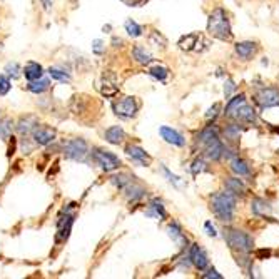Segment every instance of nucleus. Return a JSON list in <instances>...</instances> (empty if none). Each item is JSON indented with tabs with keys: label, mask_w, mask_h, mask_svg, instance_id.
I'll use <instances>...</instances> for the list:
<instances>
[{
	"label": "nucleus",
	"mask_w": 279,
	"mask_h": 279,
	"mask_svg": "<svg viewBox=\"0 0 279 279\" xmlns=\"http://www.w3.org/2000/svg\"><path fill=\"white\" fill-rule=\"evenodd\" d=\"M211 209L219 221L222 222L232 221L234 209H236V194L227 189L224 193L214 194L211 199Z\"/></svg>",
	"instance_id": "obj_1"
},
{
	"label": "nucleus",
	"mask_w": 279,
	"mask_h": 279,
	"mask_svg": "<svg viewBox=\"0 0 279 279\" xmlns=\"http://www.w3.org/2000/svg\"><path fill=\"white\" fill-rule=\"evenodd\" d=\"M207 30L212 37L219 40H231L232 39V32H231V24L226 12L222 9H216L214 12L209 15L207 20Z\"/></svg>",
	"instance_id": "obj_2"
},
{
	"label": "nucleus",
	"mask_w": 279,
	"mask_h": 279,
	"mask_svg": "<svg viewBox=\"0 0 279 279\" xmlns=\"http://www.w3.org/2000/svg\"><path fill=\"white\" fill-rule=\"evenodd\" d=\"M226 241H227L229 248L234 251H239V253H244V254L251 253L254 248L253 238L243 231H238V229H229V231H226Z\"/></svg>",
	"instance_id": "obj_3"
},
{
	"label": "nucleus",
	"mask_w": 279,
	"mask_h": 279,
	"mask_svg": "<svg viewBox=\"0 0 279 279\" xmlns=\"http://www.w3.org/2000/svg\"><path fill=\"white\" fill-rule=\"evenodd\" d=\"M92 159H94L97 166L106 172H112L120 167L119 157L116 154H112V152L104 151V149H92Z\"/></svg>",
	"instance_id": "obj_4"
},
{
	"label": "nucleus",
	"mask_w": 279,
	"mask_h": 279,
	"mask_svg": "<svg viewBox=\"0 0 279 279\" xmlns=\"http://www.w3.org/2000/svg\"><path fill=\"white\" fill-rule=\"evenodd\" d=\"M64 154L67 159L72 161H84L87 152H89V146L84 139H70L64 144Z\"/></svg>",
	"instance_id": "obj_5"
},
{
	"label": "nucleus",
	"mask_w": 279,
	"mask_h": 279,
	"mask_svg": "<svg viewBox=\"0 0 279 279\" xmlns=\"http://www.w3.org/2000/svg\"><path fill=\"white\" fill-rule=\"evenodd\" d=\"M112 107H114L116 116H119L120 119H132V117H135V114H137L139 104H137V101H135V97L127 96V97L119 99L117 102H114Z\"/></svg>",
	"instance_id": "obj_6"
},
{
	"label": "nucleus",
	"mask_w": 279,
	"mask_h": 279,
	"mask_svg": "<svg viewBox=\"0 0 279 279\" xmlns=\"http://www.w3.org/2000/svg\"><path fill=\"white\" fill-rule=\"evenodd\" d=\"M75 204H70L69 209H64V214L65 216H60L59 219V224H57V241H67L69 236H70V229H72V224H74V217L75 214L74 212H70Z\"/></svg>",
	"instance_id": "obj_7"
},
{
	"label": "nucleus",
	"mask_w": 279,
	"mask_h": 279,
	"mask_svg": "<svg viewBox=\"0 0 279 279\" xmlns=\"http://www.w3.org/2000/svg\"><path fill=\"white\" fill-rule=\"evenodd\" d=\"M56 129L54 127H47V125H37L35 130L32 132V139L37 146L45 147L49 144H52L56 141Z\"/></svg>",
	"instance_id": "obj_8"
},
{
	"label": "nucleus",
	"mask_w": 279,
	"mask_h": 279,
	"mask_svg": "<svg viewBox=\"0 0 279 279\" xmlns=\"http://www.w3.org/2000/svg\"><path fill=\"white\" fill-rule=\"evenodd\" d=\"M179 47L182 51H196V52H202L207 47V42L204 40V37L199 34H189L180 39Z\"/></svg>",
	"instance_id": "obj_9"
},
{
	"label": "nucleus",
	"mask_w": 279,
	"mask_h": 279,
	"mask_svg": "<svg viewBox=\"0 0 279 279\" xmlns=\"http://www.w3.org/2000/svg\"><path fill=\"white\" fill-rule=\"evenodd\" d=\"M256 101H258L259 106L264 109L267 107H276L279 104V90L274 87H267V89H261L258 94H256Z\"/></svg>",
	"instance_id": "obj_10"
},
{
	"label": "nucleus",
	"mask_w": 279,
	"mask_h": 279,
	"mask_svg": "<svg viewBox=\"0 0 279 279\" xmlns=\"http://www.w3.org/2000/svg\"><path fill=\"white\" fill-rule=\"evenodd\" d=\"M39 125V117L35 116H24L19 119L17 125H15V129H17V132L24 137V135H32V132L35 130V127Z\"/></svg>",
	"instance_id": "obj_11"
},
{
	"label": "nucleus",
	"mask_w": 279,
	"mask_h": 279,
	"mask_svg": "<svg viewBox=\"0 0 279 279\" xmlns=\"http://www.w3.org/2000/svg\"><path fill=\"white\" fill-rule=\"evenodd\" d=\"M189 259L191 262L198 267L199 271H204L207 266H209V259H207L206 253L202 251L198 244H193L191 246V253H189Z\"/></svg>",
	"instance_id": "obj_12"
},
{
	"label": "nucleus",
	"mask_w": 279,
	"mask_h": 279,
	"mask_svg": "<svg viewBox=\"0 0 279 279\" xmlns=\"http://www.w3.org/2000/svg\"><path fill=\"white\" fill-rule=\"evenodd\" d=\"M99 90L102 96L106 97H114L119 92V87L116 84V77L112 74H104L102 75V82L99 85Z\"/></svg>",
	"instance_id": "obj_13"
},
{
	"label": "nucleus",
	"mask_w": 279,
	"mask_h": 279,
	"mask_svg": "<svg viewBox=\"0 0 279 279\" xmlns=\"http://www.w3.org/2000/svg\"><path fill=\"white\" fill-rule=\"evenodd\" d=\"M122 191H124V194L127 196L129 201H139V199H142L146 196V189L142 188V185L135 184L132 179H130L129 182L124 185Z\"/></svg>",
	"instance_id": "obj_14"
},
{
	"label": "nucleus",
	"mask_w": 279,
	"mask_h": 279,
	"mask_svg": "<svg viewBox=\"0 0 279 279\" xmlns=\"http://www.w3.org/2000/svg\"><path fill=\"white\" fill-rule=\"evenodd\" d=\"M125 152H127L129 157H132L135 162L142 164V166H147V164L151 162L149 154H147V152L142 149V147H139V146H127V147H125Z\"/></svg>",
	"instance_id": "obj_15"
},
{
	"label": "nucleus",
	"mask_w": 279,
	"mask_h": 279,
	"mask_svg": "<svg viewBox=\"0 0 279 279\" xmlns=\"http://www.w3.org/2000/svg\"><path fill=\"white\" fill-rule=\"evenodd\" d=\"M159 132L162 135V139L166 141V142H169V144H174V146H179V147L184 146V137L177 132V130H174L171 127H166V125H162V127L159 129Z\"/></svg>",
	"instance_id": "obj_16"
},
{
	"label": "nucleus",
	"mask_w": 279,
	"mask_h": 279,
	"mask_svg": "<svg viewBox=\"0 0 279 279\" xmlns=\"http://www.w3.org/2000/svg\"><path fill=\"white\" fill-rule=\"evenodd\" d=\"M258 52V45H256L254 42H249V40H246V42H239L236 43V54L238 56L243 59V60H249L251 57L254 56V54Z\"/></svg>",
	"instance_id": "obj_17"
},
{
	"label": "nucleus",
	"mask_w": 279,
	"mask_h": 279,
	"mask_svg": "<svg viewBox=\"0 0 279 279\" xmlns=\"http://www.w3.org/2000/svg\"><path fill=\"white\" fill-rule=\"evenodd\" d=\"M24 75H25V79L27 80H37V79H40L42 75H43V67L39 64V62H34V60H30V62H27L25 64V67H24Z\"/></svg>",
	"instance_id": "obj_18"
},
{
	"label": "nucleus",
	"mask_w": 279,
	"mask_h": 279,
	"mask_svg": "<svg viewBox=\"0 0 279 279\" xmlns=\"http://www.w3.org/2000/svg\"><path fill=\"white\" fill-rule=\"evenodd\" d=\"M206 156L209 157L211 161H217L224 156V146H222V142L219 141V137L214 139L206 146Z\"/></svg>",
	"instance_id": "obj_19"
},
{
	"label": "nucleus",
	"mask_w": 279,
	"mask_h": 279,
	"mask_svg": "<svg viewBox=\"0 0 279 279\" xmlns=\"http://www.w3.org/2000/svg\"><path fill=\"white\" fill-rule=\"evenodd\" d=\"M234 119H238L239 122H246V124H253L256 120V112L253 107H249L248 104H243L239 107V111L236 112Z\"/></svg>",
	"instance_id": "obj_20"
},
{
	"label": "nucleus",
	"mask_w": 279,
	"mask_h": 279,
	"mask_svg": "<svg viewBox=\"0 0 279 279\" xmlns=\"http://www.w3.org/2000/svg\"><path fill=\"white\" fill-rule=\"evenodd\" d=\"M104 137L109 142V144H120V142L124 141L125 137V132L122 127H119V125H112V127H109L106 130V134H104Z\"/></svg>",
	"instance_id": "obj_21"
},
{
	"label": "nucleus",
	"mask_w": 279,
	"mask_h": 279,
	"mask_svg": "<svg viewBox=\"0 0 279 279\" xmlns=\"http://www.w3.org/2000/svg\"><path fill=\"white\" fill-rule=\"evenodd\" d=\"M49 87H51V80L42 75L40 79L30 80L29 85H27V89H29V92H32V94H43V92H45Z\"/></svg>",
	"instance_id": "obj_22"
},
{
	"label": "nucleus",
	"mask_w": 279,
	"mask_h": 279,
	"mask_svg": "<svg viewBox=\"0 0 279 279\" xmlns=\"http://www.w3.org/2000/svg\"><path fill=\"white\" fill-rule=\"evenodd\" d=\"M246 104V97L244 94H239L236 97H232V99H229L227 106H226V116L227 117H234L236 116V112L239 111V107Z\"/></svg>",
	"instance_id": "obj_23"
},
{
	"label": "nucleus",
	"mask_w": 279,
	"mask_h": 279,
	"mask_svg": "<svg viewBox=\"0 0 279 279\" xmlns=\"http://www.w3.org/2000/svg\"><path fill=\"white\" fill-rule=\"evenodd\" d=\"M251 209H253V212H254L256 216H267V214H271L269 202H266L264 199H259V198L251 202Z\"/></svg>",
	"instance_id": "obj_24"
},
{
	"label": "nucleus",
	"mask_w": 279,
	"mask_h": 279,
	"mask_svg": "<svg viewBox=\"0 0 279 279\" xmlns=\"http://www.w3.org/2000/svg\"><path fill=\"white\" fill-rule=\"evenodd\" d=\"M49 75H51L54 80L60 82V84H69V82H70V72H67L65 69L51 67V69H49Z\"/></svg>",
	"instance_id": "obj_25"
},
{
	"label": "nucleus",
	"mask_w": 279,
	"mask_h": 279,
	"mask_svg": "<svg viewBox=\"0 0 279 279\" xmlns=\"http://www.w3.org/2000/svg\"><path fill=\"white\" fill-rule=\"evenodd\" d=\"M226 189L231 191L236 196H243L246 193V185L243 184V180L238 179V177H229L226 180Z\"/></svg>",
	"instance_id": "obj_26"
},
{
	"label": "nucleus",
	"mask_w": 279,
	"mask_h": 279,
	"mask_svg": "<svg viewBox=\"0 0 279 279\" xmlns=\"http://www.w3.org/2000/svg\"><path fill=\"white\" fill-rule=\"evenodd\" d=\"M132 57L137 60L139 64H142V65H147V64L152 62V56L146 51L144 47H141V45H135L132 49Z\"/></svg>",
	"instance_id": "obj_27"
},
{
	"label": "nucleus",
	"mask_w": 279,
	"mask_h": 279,
	"mask_svg": "<svg viewBox=\"0 0 279 279\" xmlns=\"http://www.w3.org/2000/svg\"><path fill=\"white\" fill-rule=\"evenodd\" d=\"M14 132V120L12 119H2L0 120V139L7 141Z\"/></svg>",
	"instance_id": "obj_28"
},
{
	"label": "nucleus",
	"mask_w": 279,
	"mask_h": 279,
	"mask_svg": "<svg viewBox=\"0 0 279 279\" xmlns=\"http://www.w3.org/2000/svg\"><path fill=\"white\" fill-rule=\"evenodd\" d=\"M217 137H219V134H217V129L216 127H206L199 134V142H201V144L207 146L209 142H212V141L217 139Z\"/></svg>",
	"instance_id": "obj_29"
},
{
	"label": "nucleus",
	"mask_w": 279,
	"mask_h": 279,
	"mask_svg": "<svg viewBox=\"0 0 279 279\" xmlns=\"http://www.w3.org/2000/svg\"><path fill=\"white\" fill-rule=\"evenodd\" d=\"M231 169H232V172L238 174V176H248L249 174V166L243 159H239V157L231 161Z\"/></svg>",
	"instance_id": "obj_30"
},
{
	"label": "nucleus",
	"mask_w": 279,
	"mask_h": 279,
	"mask_svg": "<svg viewBox=\"0 0 279 279\" xmlns=\"http://www.w3.org/2000/svg\"><path fill=\"white\" fill-rule=\"evenodd\" d=\"M151 209L147 211V214L149 216H154V217H161V219H164L166 217V209H164V206H162V202L161 201H157L154 199L151 202Z\"/></svg>",
	"instance_id": "obj_31"
},
{
	"label": "nucleus",
	"mask_w": 279,
	"mask_h": 279,
	"mask_svg": "<svg viewBox=\"0 0 279 279\" xmlns=\"http://www.w3.org/2000/svg\"><path fill=\"white\" fill-rule=\"evenodd\" d=\"M125 32L130 35V37H134V39H137V37L142 35V27L137 24V22H134L132 19H129V20H125Z\"/></svg>",
	"instance_id": "obj_32"
},
{
	"label": "nucleus",
	"mask_w": 279,
	"mask_h": 279,
	"mask_svg": "<svg viewBox=\"0 0 279 279\" xmlns=\"http://www.w3.org/2000/svg\"><path fill=\"white\" fill-rule=\"evenodd\" d=\"M149 75H152V77L157 79V80L164 82V80L167 79L169 70L164 67V65H152V67L149 69Z\"/></svg>",
	"instance_id": "obj_33"
},
{
	"label": "nucleus",
	"mask_w": 279,
	"mask_h": 279,
	"mask_svg": "<svg viewBox=\"0 0 279 279\" xmlns=\"http://www.w3.org/2000/svg\"><path fill=\"white\" fill-rule=\"evenodd\" d=\"M149 42L152 43L154 47H161V49H164L166 47V43H167V40L164 39V35H161L159 32H151V35H149Z\"/></svg>",
	"instance_id": "obj_34"
},
{
	"label": "nucleus",
	"mask_w": 279,
	"mask_h": 279,
	"mask_svg": "<svg viewBox=\"0 0 279 279\" xmlns=\"http://www.w3.org/2000/svg\"><path fill=\"white\" fill-rule=\"evenodd\" d=\"M224 134H226V137L229 141H238L239 135H241V129H239V125H236V124L227 125L226 130H224Z\"/></svg>",
	"instance_id": "obj_35"
},
{
	"label": "nucleus",
	"mask_w": 279,
	"mask_h": 279,
	"mask_svg": "<svg viewBox=\"0 0 279 279\" xmlns=\"http://www.w3.org/2000/svg\"><path fill=\"white\" fill-rule=\"evenodd\" d=\"M169 236H171L176 243H180V241H188V239H184V236H182V231H180V227L177 226V224H171L169 226Z\"/></svg>",
	"instance_id": "obj_36"
},
{
	"label": "nucleus",
	"mask_w": 279,
	"mask_h": 279,
	"mask_svg": "<svg viewBox=\"0 0 279 279\" xmlns=\"http://www.w3.org/2000/svg\"><path fill=\"white\" fill-rule=\"evenodd\" d=\"M5 72H7L9 77L17 79L19 77V72H20V65L17 62H9L7 65H5Z\"/></svg>",
	"instance_id": "obj_37"
},
{
	"label": "nucleus",
	"mask_w": 279,
	"mask_h": 279,
	"mask_svg": "<svg viewBox=\"0 0 279 279\" xmlns=\"http://www.w3.org/2000/svg\"><path fill=\"white\" fill-rule=\"evenodd\" d=\"M130 180V177L129 176H125V174H119V176H112L111 177V182L116 185V188H119V189H122L125 184H127Z\"/></svg>",
	"instance_id": "obj_38"
},
{
	"label": "nucleus",
	"mask_w": 279,
	"mask_h": 279,
	"mask_svg": "<svg viewBox=\"0 0 279 279\" xmlns=\"http://www.w3.org/2000/svg\"><path fill=\"white\" fill-rule=\"evenodd\" d=\"M10 80H9V77L7 75H2L0 74V96H5L7 92L10 90Z\"/></svg>",
	"instance_id": "obj_39"
},
{
	"label": "nucleus",
	"mask_w": 279,
	"mask_h": 279,
	"mask_svg": "<svg viewBox=\"0 0 279 279\" xmlns=\"http://www.w3.org/2000/svg\"><path fill=\"white\" fill-rule=\"evenodd\" d=\"M191 171H193V174H198V172H202L206 171V164L202 159H196L193 162V167H191Z\"/></svg>",
	"instance_id": "obj_40"
},
{
	"label": "nucleus",
	"mask_w": 279,
	"mask_h": 279,
	"mask_svg": "<svg viewBox=\"0 0 279 279\" xmlns=\"http://www.w3.org/2000/svg\"><path fill=\"white\" fill-rule=\"evenodd\" d=\"M219 109H221V104H214L209 111H207V114H206V119H214L216 116H217V112H219Z\"/></svg>",
	"instance_id": "obj_41"
},
{
	"label": "nucleus",
	"mask_w": 279,
	"mask_h": 279,
	"mask_svg": "<svg viewBox=\"0 0 279 279\" xmlns=\"http://www.w3.org/2000/svg\"><path fill=\"white\" fill-rule=\"evenodd\" d=\"M202 277H204V279H212V277H214V279H221L222 276H221L219 272H217L216 269H211L209 272H206V274H202Z\"/></svg>",
	"instance_id": "obj_42"
},
{
	"label": "nucleus",
	"mask_w": 279,
	"mask_h": 279,
	"mask_svg": "<svg viewBox=\"0 0 279 279\" xmlns=\"http://www.w3.org/2000/svg\"><path fill=\"white\" fill-rule=\"evenodd\" d=\"M256 256H258V259H266L271 256V251L269 249H259V251H256Z\"/></svg>",
	"instance_id": "obj_43"
},
{
	"label": "nucleus",
	"mask_w": 279,
	"mask_h": 279,
	"mask_svg": "<svg viewBox=\"0 0 279 279\" xmlns=\"http://www.w3.org/2000/svg\"><path fill=\"white\" fill-rule=\"evenodd\" d=\"M122 2L125 5H129V7H139V5H142L144 2H147V0H122Z\"/></svg>",
	"instance_id": "obj_44"
},
{
	"label": "nucleus",
	"mask_w": 279,
	"mask_h": 279,
	"mask_svg": "<svg viewBox=\"0 0 279 279\" xmlns=\"http://www.w3.org/2000/svg\"><path fill=\"white\" fill-rule=\"evenodd\" d=\"M226 85H227V87H224V94H226V97H229V96H231V92L234 90V82H232L231 79H229V80L226 82Z\"/></svg>",
	"instance_id": "obj_45"
},
{
	"label": "nucleus",
	"mask_w": 279,
	"mask_h": 279,
	"mask_svg": "<svg viewBox=\"0 0 279 279\" xmlns=\"http://www.w3.org/2000/svg\"><path fill=\"white\" fill-rule=\"evenodd\" d=\"M162 171H164V174H166V176L169 177V180H171V182H174V184H179V177L177 176H174V174H171L167 171V167H162Z\"/></svg>",
	"instance_id": "obj_46"
},
{
	"label": "nucleus",
	"mask_w": 279,
	"mask_h": 279,
	"mask_svg": "<svg viewBox=\"0 0 279 279\" xmlns=\"http://www.w3.org/2000/svg\"><path fill=\"white\" fill-rule=\"evenodd\" d=\"M92 51H94L96 54H102V40H94V47H92Z\"/></svg>",
	"instance_id": "obj_47"
},
{
	"label": "nucleus",
	"mask_w": 279,
	"mask_h": 279,
	"mask_svg": "<svg viewBox=\"0 0 279 279\" xmlns=\"http://www.w3.org/2000/svg\"><path fill=\"white\" fill-rule=\"evenodd\" d=\"M204 227H206V231H207V234H209V236L214 238L216 234H217V232H216V229L211 226V222H206V226H204Z\"/></svg>",
	"instance_id": "obj_48"
},
{
	"label": "nucleus",
	"mask_w": 279,
	"mask_h": 279,
	"mask_svg": "<svg viewBox=\"0 0 279 279\" xmlns=\"http://www.w3.org/2000/svg\"><path fill=\"white\" fill-rule=\"evenodd\" d=\"M40 4H42V7L45 9V10H51L52 9V0H40Z\"/></svg>",
	"instance_id": "obj_49"
},
{
	"label": "nucleus",
	"mask_w": 279,
	"mask_h": 279,
	"mask_svg": "<svg viewBox=\"0 0 279 279\" xmlns=\"http://www.w3.org/2000/svg\"><path fill=\"white\" fill-rule=\"evenodd\" d=\"M112 43H114V47H120V45H122V40L117 39V37H114V39H112Z\"/></svg>",
	"instance_id": "obj_50"
}]
</instances>
